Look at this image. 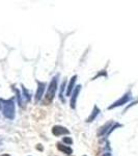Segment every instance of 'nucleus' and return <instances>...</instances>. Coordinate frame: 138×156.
<instances>
[{
    "mask_svg": "<svg viewBox=\"0 0 138 156\" xmlns=\"http://www.w3.org/2000/svg\"><path fill=\"white\" fill-rule=\"evenodd\" d=\"M1 156H9V154H3V155H1Z\"/></svg>",
    "mask_w": 138,
    "mask_h": 156,
    "instance_id": "12",
    "label": "nucleus"
},
{
    "mask_svg": "<svg viewBox=\"0 0 138 156\" xmlns=\"http://www.w3.org/2000/svg\"><path fill=\"white\" fill-rule=\"evenodd\" d=\"M99 112H100V109L98 108V106H95L94 107V110H92V112H91V115H90L89 118L87 119V122H92V121L96 119L97 115H99Z\"/></svg>",
    "mask_w": 138,
    "mask_h": 156,
    "instance_id": "8",
    "label": "nucleus"
},
{
    "mask_svg": "<svg viewBox=\"0 0 138 156\" xmlns=\"http://www.w3.org/2000/svg\"><path fill=\"white\" fill-rule=\"evenodd\" d=\"M23 87V95H24L23 97L26 98V100H27V101H29V100H30V95H29L28 90H27L26 89H25L24 87Z\"/></svg>",
    "mask_w": 138,
    "mask_h": 156,
    "instance_id": "9",
    "label": "nucleus"
},
{
    "mask_svg": "<svg viewBox=\"0 0 138 156\" xmlns=\"http://www.w3.org/2000/svg\"><path fill=\"white\" fill-rule=\"evenodd\" d=\"M37 84H39V87H37V90H36V102L42 99L43 95H44V92H45V89H46V83H45V82L39 81Z\"/></svg>",
    "mask_w": 138,
    "mask_h": 156,
    "instance_id": "3",
    "label": "nucleus"
},
{
    "mask_svg": "<svg viewBox=\"0 0 138 156\" xmlns=\"http://www.w3.org/2000/svg\"><path fill=\"white\" fill-rule=\"evenodd\" d=\"M57 148H58L61 152L66 153V154H69V155L72 154V152H73V150L69 147V146H64L62 144H57Z\"/></svg>",
    "mask_w": 138,
    "mask_h": 156,
    "instance_id": "7",
    "label": "nucleus"
},
{
    "mask_svg": "<svg viewBox=\"0 0 138 156\" xmlns=\"http://www.w3.org/2000/svg\"><path fill=\"white\" fill-rule=\"evenodd\" d=\"M76 79H77V75L73 76L71 78V81H70L69 85H67V96H70L71 93L74 90V85H75V82H76Z\"/></svg>",
    "mask_w": 138,
    "mask_h": 156,
    "instance_id": "6",
    "label": "nucleus"
},
{
    "mask_svg": "<svg viewBox=\"0 0 138 156\" xmlns=\"http://www.w3.org/2000/svg\"><path fill=\"white\" fill-rule=\"evenodd\" d=\"M2 103V112L6 119L12 120L15 118V102L14 100H0Z\"/></svg>",
    "mask_w": 138,
    "mask_h": 156,
    "instance_id": "1",
    "label": "nucleus"
},
{
    "mask_svg": "<svg viewBox=\"0 0 138 156\" xmlns=\"http://www.w3.org/2000/svg\"><path fill=\"white\" fill-rule=\"evenodd\" d=\"M80 90H81V85H77L76 87L73 90V94L71 97V107L75 108L76 107V101H77V98H78V95L80 93Z\"/></svg>",
    "mask_w": 138,
    "mask_h": 156,
    "instance_id": "4",
    "label": "nucleus"
},
{
    "mask_svg": "<svg viewBox=\"0 0 138 156\" xmlns=\"http://www.w3.org/2000/svg\"><path fill=\"white\" fill-rule=\"evenodd\" d=\"M66 83H67V81L64 80V82H62V84H61V89H60V98L62 99V92H64V87H66Z\"/></svg>",
    "mask_w": 138,
    "mask_h": 156,
    "instance_id": "10",
    "label": "nucleus"
},
{
    "mask_svg": "<svg viewBox=\"0 0 138 156\" xmlns=\"http://www.w3.org/2000/svg\"><path fill=\"white\" fill-rule=\"evenodd\" d=\"M64 143H66V144H67V145H72L73 140L70 137H64Z\"/></svg>",
    "mask_w": 138,
    "mask_h": 156,
    "instance_id": "11",
    "label": "nucleus"
},
{
    "mask_svg": "<svg viewBox=\"0 0 138 156\" xmlns=\"http://www.w3.org/2000/svg\"><path fill=\"white\" fill-rule=\"evenodd\" d=\"M52 133H53L55 136H60L62 134H69L70 132L67 128L62 126H54L53 129H52Z\"/></svg>",
    "mask_w": 138,
    "mask_h": 156,
    "instance_id": "5",
    "label": "nucleus"
},
{
    "mask_svg": "<svg viewBox=\"0 0 138 156\" xmlns=\"http://www.w3.org/2000/svg\"><path fill=\"white\" fill-rule=\"evenodd\" d=\"M57 85H58V75L53 77V79L50 82L48 90H47V94H46V98H45L46 102H51L54 99L55 94H56V90H57Z\"/></svg>",
    "mask_w": 138,
    "mask_h": 156,
    "instance_id": "2",
    "label": "nucleus"
}]
</instances>
